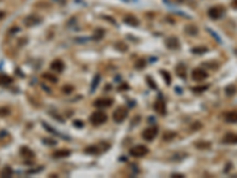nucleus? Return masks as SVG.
Masks as SVG:
<instances>
[{
  "mask_svg": "<svg viewBox=\"0 0 237 178\" xmlns=\"http://www.w3.org/2000/svg\"><path fill=\"white\" fill-rule=\"evenodd\" d=\"M86 152H87V153H91V154H95V153H99V152H100V150L97 149V147H95V146H90V147H87Z\"/></svg>",
  "mask_w": 237,
  "mask_h": 178,
  "instance_id": "obj_26",
  "label": "nucleus"
},
{
  "mask_svg": "<svg viewBox=\"0 0 237 178\" xmlns=\"http://www.w3.org/2000/svg\"><path fill=\"white\" fill-rule=\"evenodd\" d=\"M236 90L237 89H236V87H235V85H230L225 88V94H226L228 96H232V95H235V94H236Z\"/></svg>",
  "mask_w": 237,
  "mask_h": 178,
  "instance_id": "obj_21",
  "label": "nucleus"
},
{
  "mask_svg": "<svg viewBox=\"0 0 237 178\" xmlns=\"http://www.w3.org/2000/svg\"><path fill=\"white\" fill-rule=\"evenodd\" d=\"M208 76L209 74L204 69H201V68H197V69H194L192 71V78H193L194 81H197V82L204 81L205 78H208Z\"/></svg>",
  "mask_w": 237,
  "mask_h": 178,
  "instance_id": "obj_5",
  "label": "nucleus"
},
{
  "mask_svg": "<svg viewBox=\"0 0 237 178\" xmlns=\"http://www.w3.org/2000/svg\"><path fill=\"white\" fill-rule=\"evenodd\" d=\"M208 88H209V85H199V87H193L192 90L197 93H201V92H205Z\"/></svg>",
  "mask_w": 237,
  "mask_h": 178,
  "instance_id": "obj_25",
  "label": "nucleus"
},
{
  "mask_svg": "<svg viewBox=\"0 0 237 178\" xmlns=\"http://www.w3.org/2000/svg\"><path fill=\"white\" fill-rule=\"evenodd\" d=\"M10 114V109L8 108H0V116H5Z\"/></svg>",
  "mask_w": 237,
  "mask_h": 178,
  "instance_id": "obj_29",
  "label": "nucleus"
},
{
  "mask_svg": "<svg viewBox=\"0 0 237 178\" xmlns=\"http://www.w3.org/2000/svg\"><path fill=\"white\" fill-rule=\"evenodd\" d=\"M208 49L206 48H204V46H198V48H193L192 49V52L193 54H197V55H201V54H204V52H206Z\"/></svg>",
  "mask_w": 237,
  "mask_h": 178,
  "instance_id": "obj_24",
  "label": "nucleus"
},
{
  "mask_svg": "<svg viewBox=\"0 0 237 178\" xmlns=\"http://www.w3.org/2000/svg\"><path fill=\"white\" fill-rule=\"evenodd\" d=\"M176 71H177V74H178V76L180 77H186V68H185V65L183 63H179L177 65V68H176Z\"/></svg>",
  "mask_w": 237,
  "mask_h": 178,
  "instance_id": "obj_16",
  "label": "nucleus"
},
{
  "mask_svg": "<svg viewBox=\"0 0 237 178\" xmlns=\"http://www.w3.org/2000/svg\"><path fill=\"white\" fill-rule=\"evenodd\" d=\"M145 65H146V62H145V59H139L135 64V68L137 69H142Z\"/></svg>",
  "mask_w": 237,
  "mask_h": 178,
  "instance_id": "obj_27",
  "label": "nucleus"
},
{
  "mask_svg": "<svg viewBox=\"0 0 237 178\" xmlns=\"http://www.w3.org/2000/svg\"><path fill=\"white\" fill-rule=\"evenodd\" d=\"M154 111L157 112L160 115H165L166 114V105H165V101H163L161 99L157 100L154 102Z\"/></svg>",
  "mask_w": 237,
  "mask_h": 178,
  "instance_id": "obj_7",
  "label": "nucleus"
},
{
  "mask_svg": "<svg viewBox=\"0 0 237 178\" xmlns=\"http://www.w3.org/2000/svg\"><path fill=\"white\" fill-rule=\"evenodd\" d=\"M12 82V78L5 75V74H0V85H8Z\"/></svg>",
  "mask_w": 237,
  "mask_h": 178,
  "instance_id": "obj_18",
  "label": "nucleus"
},
{
  "mask_svg": "<svg viewBox=\"0 0 237 178\" xmlns=\"http://www.w3.org/2000/svg\"><path fill=\"white\" fill-rule=\"evenodd\" d=\"M95 107L97 108H107L113 105V100L112 99H97L94 102Z\"/></svg>",
  "mask_w": 237,
  "mask_h": 178,
  "instance_id": "obj_9",
  "label": "nucleus"
},
{
  "mask_svg": "<svg viewBox=\"0 0 237 178\" xmlns=\"http://www.w3.org/2000/svg\"><path fill=\"white\" fill-rule=\"evenodd\" d=\"M148 153V149L144 146V145H138V146H134L132 147L129 151V154L134 158H140V157H145Z\"/></svg>",
  "mask_w": 237,
  "mask_h": 178,
  "instance_id": "obj_2",
  "label": "nucleus"
},
{
  "mask_svg": "<svg viewBox=\"0 0 237 178\" xmlns=\"http://www.w3.org/2000/svg\"><path fill=\"white\" fill-rule=\"evenodd\" d=\"M161 72H163V75H164V77H165L167 85H170V83H171V76H170V74H168L167 71H161Z\"/></svg>",
  "mask_w": 237,
  "mask_h": 178,
  "instance_id": "obj_28",
  "label": "nucleus"
},
{
  "mask_svg": "<svg viewBox=\"0 0 237 178\" xmlns=\"http://www.w3.org/2000/svg\"><path fill=\"white\" fill-rule=\"evenodd\" d=\"M166 46L168 49H178L179 48V41L176 37H170L166 39Z\"/></svg>",
  "mask_w": 237,
  "mask_h": 178,
  "instance_id": "obj_11",
  "label": "nucleus"
},
{
  "mask_svg": "<svg viewBox=\"0 0 237 178\" xmlns=\"http://www.w3.org/2000/svg\"><path fill=\"white\" fill-rule=\"evenodd\" d=\"M223 142H225V144H237V134H232V133L226 134L223 139Z\"/></svg>",
  "mask_w": 237,
  "mask_h": 178,
  "instance_id": "obj_14",
  "label": "nucleus"
},
{
  "mask_svg": "<svg viewBox=\"0 0 237 178\" xmlns=\"http://www.w3.org/2000/svg\"><path fill=\"white\" fill-rule=\"evenodd\" d=\"M224 119L228 124H236L237 122V111H231L224 115Z\"/></svg>",
  "mask_w": 237,
  "mask_h": 178,
  "instance_id": "obj_12",
  "label": "nucleus"
},
{
  "mask_svg": "<svg viewBox=\"0 0 237 178\" xmlns=\"http://www.w3.org/2000/svg\"><path fill=\"white\" fill-rule=\"evenodd\" d=\"M20 154H22V157H24L25 159H32V158L35 157V153H33L29 147H26V146H23L22 149H20Z\"/></svg>",
  "mask_w": 237,
  "mask_h": 178,
  "instance_id": "obj_13",
  "label": "nucleus"
},
{
  "mask_svg": "<svg viewBox=\"0 0 237 178\" xmlns=\"http://www.w3.org/2000/svg\"><path fill=\"white\" fill-rule=\"evenodd\" d=\"M123 21L126 23V24H128L130 26H138L139 25V20H138V18H135L134 15H128V17H126Z\"/></svg>",
  "mask_w": 237,
  "mask_h": 178,
  "instance_id": "obj_15",
  "label": "nucleus"
},
{
  "mask_svg": "<svg viewBox=\"0 0 237 178\" xmlns=\"http://www.w3.org/2000/svg\"><path fill=\"white\" fill-rule=\"evenodd\" d=\"M4 15H5V13H4V12H1V11H0V19H1V18H2V17H4Z\"/></svg>",
  "mask_w": 237,
  "mask_h": 178,
  "instance_id": "obj_34",
  "label": "nucleus"
},
{
  "mask_svg": "<svg viewBox=\"0 0 237 178\" xmlns=\"http://www.w3.org/2000/svg\"><path fill=\"white\" fill-rule=\"evenodd\" d=\"M127 115H128L127 108L120 107V108H117L116 111H114V113H113V119L115 120V122H122V121L127 118Z\"/></svg>",
  "mask_w": 237,
  "mask_h": 178,
  "instance_id": "obj_3",
  "label": "nucleus"
},
{
  "mask_svg": "<svg viewBox=\"0 0 237 178\" xmlns=\"http://www.w3.org/2000/svg\"><path fill=\"white\" fill-rule=\"evenodd\" d=\"M210 146V144L209 142H201V144H197V147H209Z\"/></svg>",
  "mask_w": 237,
  "mask_h": 178,
  "instance_id": "obj_32",
  "label": "nucleus"
},
{
  "mask_svg": "<svg viewBox=\"0 0 237 178\" xmlns=\"http://www.w3.org/2000/svg\"><path fill=\"white\" fill-rule=\"evenodd\" d=\"M225 13V10L223 8L222 6H215L212 7V8H210L209 10V17L211 18V19H219V18H222L223 15Z\"/></svg>",
  "mask_w": 237,
  "mask_h": 178,
  "instance_id": "obj_4",
  "label": "nucleus"
},
{
  "mask_svg": "<svg viewBox=\"0 0 237 178\" xmlns=\"http://www.w3.org/2000/svg\"><path fill=\"white\" fill-rule=\"evenodd\" d=\"M12 173H13V172H12V170H11V167L6 166V167H4L2 171L0 172V176H1V177H11Z\"/></svg>",
  "mask_w": 237,
  "mask_h": 178,
  "instance_id": "obj_22",
  "label": "nucleus"
},
{
  "mask_svg": "<svg viewBox=\"0 0 237 178\" xmlns=\"http://www.w3.org/2000/svg\"><path fill=\"white\" fill-rule=\"evenodd\" d=\"M185 32L190 36H196L198 33V28L194 26V25H187L185 28Z\"/></svg>",
  "mask_w": 237,
  "mask_h": 178,
  "instance_id": "obj_19",
  "label": "nucleus"
},
{
  "mask_svg": "<svg viewBox=\"0 0 237 178\" xmlns=\"http://www.w3.org/2000/svg\"><path fill=\"white\" fill-rule=\"evenodd\" d=\"M177 137V134L174 133V132H167V133H165L164 134V137H163V139L165 140V141H170V140H172V139H174Z\"/></svg>",
  "mask_w": 237,
  "mask_h": 178,
  "instance_id": "obj_23",
  "label": "nucleus"
},
{
  "mask_svg": "<svg viewBox=\"0 0 237 178\" xmlns=\"http://www.w3.org/2000/svg\"><path fill=\"white\" fill-rule=\"evenodd\" d=\"M42 21V19L37 15H28L25 19H24V23L26 26H33V25H37Z\"/></svg>",
  "mask_w": 237,
  "mask_h": 178,
  "instance_id": "obj_10",
  "label": "nucleus"
},
{
  "mask_svg": "<svg viewBox=\"0 0 237 178\" xmlns=\"http://www.w3.org/2000/svg\"><path fill=\"white\" fill-rule=\"evenodd\" d=\"M75 125H76V126H83V124H82V122H77V121L75 122Z\"/></svg>",
  "mask_w": 237,
  "mask_h": 178,
  "instance_id": "obj_33",
  "label": "nucleus"
},
{
  "mask_svg": "<svg viewBox=\"0 0 237 178\" xmlns=\"http://www.w3.org/2000/svg\"><path fill=\"white\" fill-rule=\"evenodd\" d=\"M69 156H70V151H68V150H59V151H56L53 153L55 158H65V157Z\"/></svg>",
  "mask_w": 237,
  "mask_h": 178,
  "instance_id": "obj_17",
  "label": "nucleus"
},
{
  "mask_svg": "<svg viewBox=\"0 0 237 178\" xmlns=\"http://www.w3.org/2000/svg\"><path fill=\"white\" fill-rule=\"evenodd\" d=\"M107 114L104 113L103 111H96L90 115V122L93 124L94 126H100L102 124H104L107 121Z\"/></svg>",
  "mask_w": 237,
  "mask_h": 178,
  "instance_id": "obj_1",
  "label": "nucleus"
},
{
  "mask_svg": "<svg viewBox=\"0 0 237 178\" xmlns=\"http://www.w3.org/2000/svg\"><path fill=\"white\" fill-rule=\"evenodd\" d=\"M50 69L53 72H62V71L64 70V63H63V61H61V59H55L52 63L50 64Z\"/></svg>",
  "mask_w": 237,
  "mask_h": 178,
  "instance_id": "obj_8",
  "label": "nucleus"
},
{
  "mask_svg": "<svg viewBox=\"0 0 237 178\" xmlns=\"http://www.w3.org/2000/svg\"><path fill=\"white\" fill-rule=\"evenodd\" d=\"M158 134V128L157 127H150L146 128L144 132H142V138L147 141H152Z\"/></svg>",
  "mask_w": 237,
  "mask_h": 178,
  "instance_id": "obj_6",
  "label": "nucleus"
},
{
  "mask_svg": "<svg viewBox=\"0 0 237 178\" xmlns=\"http://www.w3.org/2000/svg\"><path fill=\"white\" fill-rule=\"evenodd\" d=\"M192 131H198L199 128H201V124H199V122H196V125H192Z\"/></svg>",
  "mask_w": 237,
  "mask_h": 178,
  "instance_id": "obj_30",
  "label": "nucleus"
},
{
  "mask_svg": "<svg viewBox=\"0 0 237 178\" xmlns=\"http://www.w3.org/2000/svg\"><path fill=\"white\" fill-rule=\"evenodd\" d=\"M43 78L48 80V81H50V82H52V83H57L58 82V78L56 77V76H53L52 74H50V72H45V74L43 75Z\"/></svg>",
  "mask_w": 237,
  "mask_h": 178,
  "instance_id": "obj_20",
  "label": "nucleus"
},
{
  "mask_svg": "<svg viewBox=\"0 0 237 178\" xmlns=\"http://www.w3.org/2000/svg\"><path fill=\"white\" fill-rule=\"evenodd\" d=\"M63 90H64L65 94H69V93L72 90V87H70V85H66V87H64V88H63Z\"/></svg>",
  "mask_w": 237,
  "mask_h": 178,
  "instance_id": "obj_31",
  "label": "nucleus"
}]
</instances>
